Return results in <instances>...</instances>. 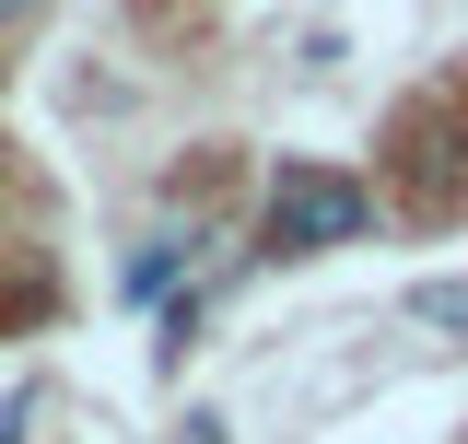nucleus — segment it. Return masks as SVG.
Masks as SVG:
<instances>
[{"mask_svg": "<svg viewBox=\"0 0 468 444\" xmlns=\"http://www.w3.org/2000/svg\"><path fill=\"white\" fill-rule=\"evenodd\" d=\"M410 316H421V328H445V339H468V280H421V292H410Z\"/></svg>", "mask_w": 468, "mask_h": 444, "instance_id": "f03ea898", "label": "nucleus"}, {"mask_svg": "<svg viewBox=\"0 0 468 444\" xmlns=\"http://www.w3.org/2000/svg\"><path fill=\"white\" fill-rule=\"evenodd\" d=\"M0 12H36V0H0Z\"/></svg>", "mask_w": 468, "mask_h": 444, "instance_id": "20e7f679", "label": "nucleus"}, {"mask_svg": "<svg viewBox=\"0 0 468 444\" xmlns=\"http://www.w3.org/2000/svg\"><path fill=\"white\" fill-rule=\"evenodd\" d=\"M176 444H223V421H211V409H199V421H187V433H176Z\"/></svg>", "mask_w": 468, "mask_h": 444, "instance_id": "7ed1b4c3", "label": "nucleus"}, {"mask_svg": "<svg viewBox=\"0 0 468 444\" xmlns=\"http://www.w3.org/2000/svg\"><path fill=\"white\" fill-rule=\"evenodd\" d=\"M375 222V199H363V175L340 164H282L270 175V246L282 258H316V246H351Z\"/></svg>", "mask_w": 468, "mask_h": 444, "instance_id": "f257e3e1", "label": "nucleus"}]
</instances>
